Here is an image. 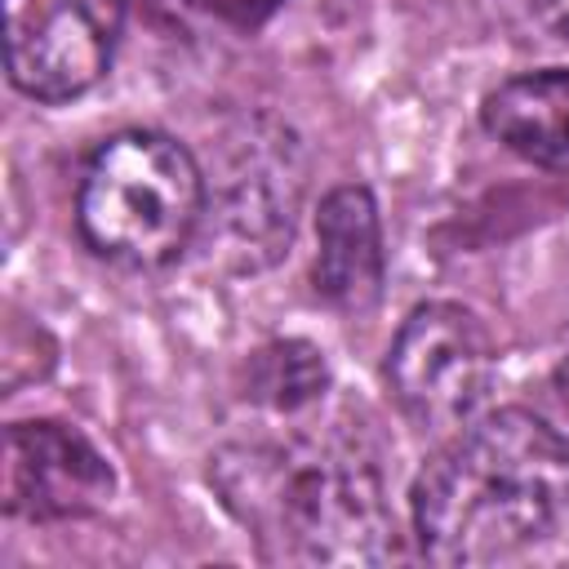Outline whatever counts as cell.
I'll use <instances>...</instances> for the list:
<instances>
[{"label": "cell", "mask_w": 569, "mask_h": 569, "mask_svg": "<svg viewBox=\"0 0 569 569\" xmlns=\"http://www.w3.org/2000/svg\"><path fill=\"white\" fill-rule=\"evenodd\" d=\"M4 67L31 102H71L89 93L124 27V0H0Z\"/></svg>", "instance_id": "cell-5"}, {"label": "cell", "mask_w": 569, "mask_h": 569, "mask_svg": "<svg viewBox=\"0 0 569 569\" xmlns=\"http://www.w3.org/2000/svg\"><path fill=\"white\" fill-rule=\"evenodd\" d=\"M387 387L418 431L445 436L467 427L493 387V342L485 320L462 302L413 307L391 338Z\"/></svg>", "instance_id": "cell-4"}, {"label": "cell", "mask_w": 569, "mask_h": 569, "mask_svg": "<svg viewBox=\"0 0 569 569\" xmlns=\"http://www.w3.org/2000/svg\"><path fill=\"white\" fill-rule=\"evenodd\" d=\"M156 13L169 18H200V22H222L236 31H253L262 27L284 0H147Z\"/></svg>", "instance_id": "cell-12"}, {"label": "cell", "mask_w": 569, "mask_h": 569, "mask_svg": "<svg viewBox=\"0 0 569 569\" xmlns=\"http://www.w3.org/2000/svg\"><path fill=\"white\" fill-rule=\"evenodd\" d=\"M329 391L325 351L307 338H271L244 360V396L271 413H302Z\"/></svg>", "instance_id": "cell-10"}, {"label": "cell", "mask_w": 569, "mask_h": 569, "mask_svg": "<svg viewBox=\"0 0 569 569\" xmlns=\"http://www.w3.org/2000/svg\"><path fill=\"white\" fill-rule=\"evenodd\" d=\"M204 218L196 156L160 129H120L89 156L76 187L80 240L129 271H160L182 258Z\"/></svg>", "instance_id": "cell-3"}, {"label": "cell", "mask_w": 569, "mask_h": 569, "mask_svg": "<svg viewBox=\"0 0 569 569\" xmlns=\"http://www.w3.org/2000/svg\"><path fill=\"white\" fill-rule=\"evenodd\" d=\"M409 511L431 565L520 556L569 525V440L529 409H493L431 453Z\"/></svg>", "instance_id": "cell-2"}, {"label": "cell", "mask_w": 569, "mask_h": 569, "mask_svg": "<svg viewBox=\"0 0 569 569\" xmlns=\"http://www.w3.org/2000/svg\"><path fill=\"white\" fill-rule=\"evenodd\" d=\"M493 142L538 169H569V67H542L493 84L480 102Z\"/></svg>", "instance_id": "cell-9"}, {"label": "cell", "mask_w": 569, "mask_h": 569, "mask_svg": "<svg viewBox=\"0 0 569 569\" xmlns=\"http://www.w3.org/2000/svg\"><path fill=\"white\" fill-rule=\"evenodd\" d=\"M556 391H560V400L569 405V347H565V356L556 360Z\"/></svg>", "instance_id": "cell-13"}, {"label": "cell", "mask_w": 569, "mask_h": 569, "mask_svg": "<svg viewBox=\"0 0 569 569\" xmlns=\"http://www.w3.org/2000/svg\"><path fill=\"white\" fill-rule=\"evenodd\" d=\"M387 249L378 200L365 182H342L320 200L316 213V262L311 284L338 311H369L382 293Z\"/></svg>", "instance_id": "cell-8"}, {"label": "cell", "mask_w": 569, "mask_h": 569, "mask_svg": "<svg viewBox=\"0 0 569 569\" xmlns=\"http://www.w3.org/2000/svg\"><path fill=\"white\" fill-rule=\"evenodd\" d=\"M493 9L525 44H569V0H493Z\"/></svg>", "instance_id": "cell-11"}, {"label": "cell", "mask_w": 569, "mask_h": 569, "mask_svg": "<svg viewBox=\"0 0 569 569\" xmlns=\"http://www.w3.org/2000/svg\"><path fill=\"white\" fill-rule=\"evenodd\" d=\"M302 200V164L289 129L253 120L231 138L213 182V213L231 253L244 267L271 262L293 240V218Z\"/></svg>", "instance_id": "cell-6"}, {"label": "cell", "mask_w": 569, "mask_h": 569, "mask_svg": "<svg viewBox=\"0 0 569 569\" xmlns=\"http://www.w3.org/2000/svg\"><path fill=\"white\" fill-rule=\"evenodd\" d=\"M4 511L22 520H80L111 502L107 453L67 422H13L4 431Z\"/></svg>", "instance_id": "cell-7"}, {"label": "cell", "mask_w": 569, "mask_h": 569, "mask_svg": "<svg viewBox=\"0 0 569 569\" xmlns=\"http://www.w3.org/2000/svg\"><path fill=\"white\" fill-rule=\"evenodd\" d=\"M209 485L271 565H387L396 520L378 462L342 431L231 440Z\"/></svg>", "instance_id": "cell-1"}]
</instances>
